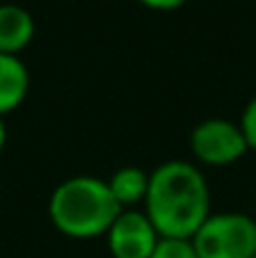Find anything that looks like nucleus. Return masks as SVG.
Returning a JSON list of instances; mask_svg holds the SVG:
<instances>
[{
    "mask_svg": "<svg viewBox=\"0 0 256 258\" xmlns=\"http://www.w3.org/2000/svg\"><path fill=\"white\" fill-rule=\"evenodd\" d=\"M143 213L151 218L161 238H193L211 216L209 183L198 166L166 161L148 175Z\"/></svg>",
    "mask_w": 256,
    "mask_h": 258,
    "instance_id": "nucleus-1",
    "label": "nucleus"
},
{
    "mask_svg": "<svg viewBox=\"0 0 256 258\" xmlns=\"http://www.w3.org/2000/svg\"><path fill=\"white\" fill-rule=\"evenodd\" d=\"M121 211L123 208L113 198L108 180L95 175H73L63 180L48 201L50 223L63 236L78 241L106 236Z\"/></svg>",
    "mask_w": 256,
    "mask_h": 258,
    "instance_id": "nucleus-2",
    "label": "nucleus"
},
{
    "mask_svg": "<svg viewBox=\"0 0 256 258\" xmlns=\"http://www.w3.org/2000/svg\"><path fill=\"white\" fill-rule=\"evenodd\" d=\"M191 243L198 258H254L256 221L246 213H211Z\"/></svg>",
    "mask_w": 256,
    "mask_h": 258,
    "instance_id": "nucleus-3",
    "label": "nucleus"
},
{
    "mask_svg": "<svg viewBox=\"0 0 256 258\" xmlns=\"http://www.w3.org/2000/svg\"><path fill=\"white\" fill-rule=\"evenodd\" d=\"M246 151L249 146L239 123H231L226 118H209L198 123L191 133V153L203 166H231Z\"/></svg>",
    "mask_w": 256,
    "mask_h": 258,
    "instance_id": "nucleus-4",
    "label": "nucleus"
},
{
    "mask_svg": "<svg viewBox=\"0 0 256 258\" xmlns=\"http://www.w3.org/2000/svg\"><path fill=\"white\" fill-rule=\"evenodd\" d=\"M106 238L113 258H151L153 248L161 241L151 218L136 208H123L111 223Z\"/></svg>",
    "mask_w": 256,
    "mask_h": 258,
    "instance_id": "nucleus-5",
    "label": "nucleus"
},
{
    "mask_svg": "<svg viewBox=\"0 0 256 258\" xmlns=\"http://www.w3.org/2000/svg\"><path fill=\"white\" fill-rule=\"evenodd\" d=\"M35 35L33 15L15 5V3H0V53L3 55H18L23 53Z\"/></svg>",
    "mask_w": 256,
    "mask_h": 258,
    "instance_id": "nucleus-6",
    "label": "nucleus"
},
{
    "mask_svg": "<svg viewBox=\"0 0 256 258\" xmlns=\"http://www.w3.org/2000/svg\"><path fill=\"white\" fill-rule=\"evenodd\" d=\"M30 88V76L18 55L0 53V118L20 108Z\"/></svg>",
    "mask_w": 256,
    "mask_h": 258,
    "instance_id": "nucleus-7",
    "label": "nucleus"
},
{
    "mask_svg": "<svg viewBox=\"0 0 256 258\" xmlns=\"http://www.w3.org/2000/svg\"><path fill=\"white\" fill-rule=\"evenodd\" d=\"M148 175L151 173H146L143 168L126 166L108 178V188H111L113 198L121 203V208H133V206L143 203L146 190H148Z\"/></svg>",
    "mask_w": 256,
    "mask_h": 258,
    "instance_id": "nucleus-8",
    "label": "nucleus"
},
{
    "mask_svg": "<svg viewBox=\"0 0 256 258\" xmlns=\"http://www.w3.org/2000/svg\"><path fill=\"white\" fill-rule=\"evenodd\" d=\"M151 258H198L188 238H161Z\"/></svg>",
    "mask_w": 256,
    "mask_h": 258,
    "instance_id": "nucleus-9",
    "label": "nucleus"
},
{
    "mask_svg": "<svg viewBox=\"0 0 256 258\" xmlns=\"http://www.w3.org/2000/svg\"><path fill=\"white\" fill-rule=\"evenodd\" d=\"M239 128H241V133H244V138H246V146H249L251 151H256V95L246 103V108H244V113H241Z\"/></svg>",
    "mask_w": 256,
    "mask_h": 258,
    "instance_id": "nucleus-10",
    "label": "nucleus"
},
{
    "mask_svg": "<svg viewBox=\"0 0 256 258\" xmlns=\"http://www.w3.org/2000/svg\"><path fill=\"white\" fill-rule=\"evenodd\" d=\"M138 3L151 8V10H176V8L186 5L188 0H138Z\"/></svg>",
    "mask_w": 256,
    "mask_h": 258,
    "instance_id": "nucleus-11",
    "label": "nucleus"
},
{
    "mask_svg": "<svg viewBox=\"0 0 256 258\" xmlns=\"http://www.w3.org/2000/svg\"><path fill=\"white\" fill-rule=\"evenodd\" d=\"M5 138H8V131H5V120L0 118V151H3V146H5Z\"/></svg>",
    "mask_w": 256,
    "mask_h": 258,
    "instance_id": "nucleus-12",
    "label": "nucleus"
},
{
    "mask_svg": "<svg viewBox=\"0 0 256 258\" xmlns=\"http://www.w3.org/2000/svg\"><path fill=\"white\" fill-rule=\"evenodd\" d=\"M254 258H256V256H254Z\"/></svg>",
    "mask_w": 256,
    "mask_h": 258,
    "instance_id": "nucleus-13",
    "label": "nucleus"
}]
</instances>
